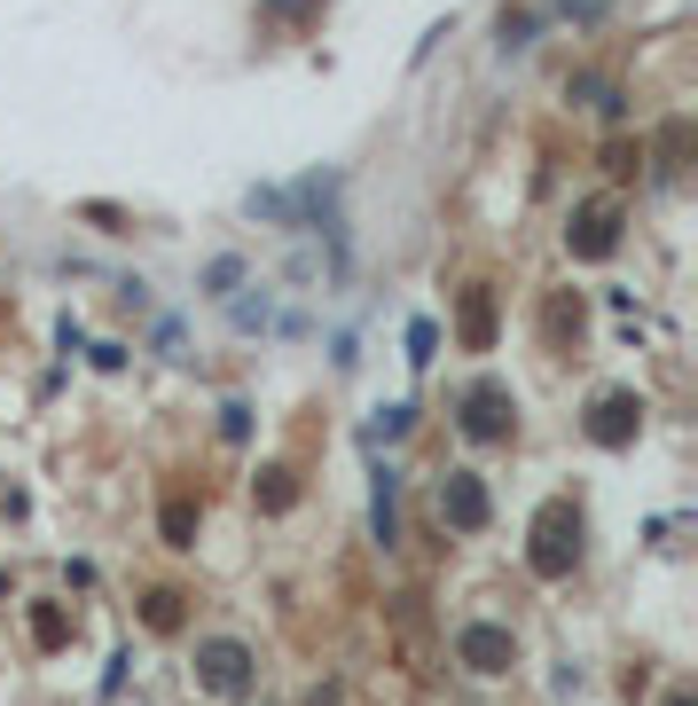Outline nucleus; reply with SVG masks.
Instances as JSON below:
<instances>
[{
    "label": "nucleus",
    "mask_w": 698,
    "mask_h": 706,
    "mask_svg": "<svg viewBox=\"0 0 698 706\" xmlns=\"http://www.w3.org/2000/svg\"><path fill=\"white\" fill-rule=\"evenodd\" d=\"M463 424H471L479 439H494V432H502V393H494V385H479V393H471V416H463Z\"/></svg>",
    "instance_id": "6"
},
{
    "label": "nucleus",
    "mask_w": 698,
    "mask_h": 706,
    "mask_svg": "<svg viewBox=\"0 0 698 706\" xmlns=\"http://www.w3.org/2000/svg\"><path fill=\"white\" fill-rule=\"evenodd\" d=\"M463 660H471L479 675H502V667H510V636H502V629H463Z\"/></svg>",
    "instance_id": "4"
},
{
    "label": "nucleus",
    "mask_w": 698,
    "mask_h": 706,
    "mask_svg": "<svg viewBox=\"0 0 698 706\" xmlns=\"http://www.w3.org/2000/svg\"><path fill=\"white\" fill-rule=\"evenodd\" d=\"M440 502H448V518H456V526H487V495H479V479H471V471H456V479L440 487Z\"/></svg>",
    "instance_id": "3"
},
{
    "label": "nucleus",
    "mask_w": 698,
    "mask_h": 706,
    "mask_svg": "<svg viewBox=\"0 0 698 706\" xmlns=\"http://www.w3.org/2000/svg\"><path fill=\"white\" fill-rule=\"evenodd\" d=\"M636 416H644V408H636L628 393H613V401L596 408V424H588V432H596V439H628V432H636Z\"/></svg>",
    "instance_id": "5"
},
{
    "label": "nucleus",
    "mask_w": 698,
    "mask_h": 706,
    "mask_svg": "<svg viewBox=\"0 0 698 706\" xmlns=\"http://www.w3.org/2000/svg\"><path fill=\"white\" fill-rule=\"evenodd\" d=\"M197 675H205V691H220V698H236V691L251 683V652H243L236 636H212V644L197 652Z\"/></svg>",
    "instance_id": "1"
},
{
    "label": "nucleus",
    "mask_w": 698,
    "mask_h": 706,
    "mask_svg": "<svg viewBox=\"0 0 698 706\" xmlns=\"http://www.w3.org/2000/svg\"><path fill=\"white\" fill-rule=\"evenodd\" d=\"M667 706H690V698H667Z\"/></svg>",
    "instance_id": "10"
},
{
    "label": "nucleus",
    "mask_w": 698,
    "mask_h": 706,
    "mask_svg": "<svg viewBox=\"0 0 698 706\" xmlns=\"http://www.w3.org/2000/svg\"><path fill=\"white\" fill-rule=\"evenodd\" d=\"M534 542H542V550H534V565H542V573H565V565H573V550H581V518H573V510H550Z\"/></svg>",
    "instance_id": "2"
},
{
    "label": "nucleus",
    "mask_w": 698,
    "mask_h": 706,
    "mask_svg": "<svg viewBox=\"0 0 698 706\" xmlns=\"http://www.w3.org/2000/svg\"><path fill=\"white\" fill-rule=\"evenodd\" d=\"M306 9V0H268V17H299Z\"/></svg>",
    "instance_id": "9"
},
{
    "label": "nucleus",
    "mask_w": 698,
    "mask_h": 706,
    "mask_svg": "<svg viewBox=\"0 0 698 706\" xmlns=\"http://www.w3.org/2000/svg\"><path fill=\"white\" fill-rule=\"evenodd\" d=\"M268 322V299H236V330H259Z\"/></svg>",
    "instance_id": "8"
},
{
    "label": "nucleus",
    "mask_w": 698,
    "mask_h": 706,
    "mask_svg": "<svg viewBox=\"0 0 698 706\" xmlns=\"http://www.w3.org/2000/svg\"><path fill=\"white\" fill-rule=\"evenodd\" d=\"M236 283H243V259H236V251H228V259H212V268H205V291H212V299H228Z\"/></svg>",
    "instance_id": "7"
}]
</instances>
